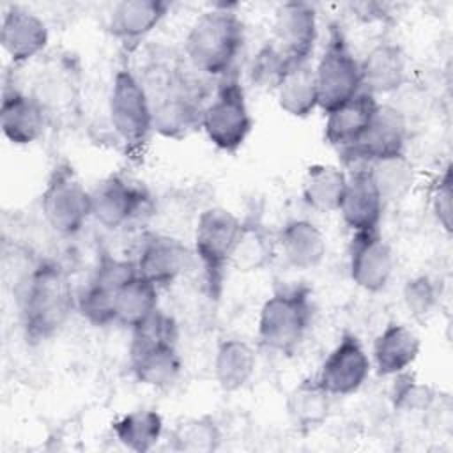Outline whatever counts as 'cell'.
I'll use <instances>...</instances> for the list:
<instances>
[{"label": "cell", "instance_id": "cell-1", "mask_svg": "<svg viewBox=\"0 0 453 453\" xmlns=\"http://www.w3.org/2000/svg\"><path fill=\"white\" fill-rule=\"evenodd\" d=\"M76 310V294L65 267L44 258L32 265L21 285L19 317L28 343H42L67 324Z\"/></svg>", "mask_w": 453, "mask_h": 453}, {"label": "cell", "instance_id": "cell-2", "mask_svg": "<svg viewBox=\"0 0 453 453\" xmlns=\"http://www.w3.org/2000/svg\"><path fill=\"white\" fill-rule=\"evenodd\" d=\"M244 42V25L226 5L202 12L184 41L189 65L202 76L223 78L235 69V60Z\"/></svg>", "mask_w": 453, "mask_h": 453}, {"label": "cell", "instance_id": "cell-3", "mask_svg": "<svg viewBox=\"0 0 453 453\" xmlns=\"http://www.w3.org/2000/svg\"><path fill=\"white\" fill-rule=\"evenodd\" d=\"M177 340V322L161 310L131 331L129 366L140 384L165 389L179 379L182 361Z\"/></svg>", "mask_w": 453, "mask_h": 453}, {"label": "cell", "instance_id": "cell-4", "mask_svg": "<svg viewBox=\"0 0 453 453\" xmlns=\"http://www.w3.org/2000/svg\"><path fill=\"white\" fill-rule=\"evenodd\" d=\"M154 71H157L154 78L149 76L147 81L142 80L143 87H156V90H147L152 106L154 133L180 140L200 127L205 104L200 101L195 81H191L180 67L159 64Z\"/></svg>", "mask_w": 453, "mask_h": 453}, {"label": "cell", "instance_id": "cell-5", "mask_svg": "<svg viewBox=\"0 0 453 453\" xmlns=\"http://www.w3.org/2000/svg\"><path fill=\"white\" fill-rule=\"evenodd\" d=\"M313 319L311 292L306 285L278 288L258 313V342L262 347L292 354L306 338Z\"/></svg>", "mask_w": 453, "mask_h": 453}, {"label": "cell", "instance_id": "cell-6", "mask_svg": "<svg viewBox=\"0 0 453 453\" xmlns=\"http://www.w3.org/2000/svg\"><path fill=\"white\" fill-rule=\"evenodd\" d=\"M200 127L207 140L223 152H237L248 140L253 117L237 67L218 80L214 97L203 106Z\"/></svg>", "mask_w": 453, "mask_h": 453}, {"label": "cell", "instance_id": "cell-7", "mask_svg": "<svg viewBox=\"0 0 453 453\" xmlns=\"http://www.w3.org/2000/svg\"><path fill=\"white\" fill-rule=\"evenodd\" d=\"M239 228L241 219L225 207H207L198 214L193 232V255L198 258L211 299L221 296Z\"/></svg>", "mask_w": 453, "mask_h": 453}, {"label": "cell", "instance_id": "cell-8", "mask_svg": "<svg viewBox=\"0 0 453 453\" xmlns=\"http://www.w3.org/2000/svg\"><path fill=\"white\" fill-rule=\"evenodd\" d=\"M315 67L319 108L327 113L347 103L361 88L359 60L354 57L340 25L331 23L327 41Z\"/></svg>", "mask_w": 453, "mask_h": 453}, {"label": "cell", "instance_id": "cell-9", "mask_svg": "<svg viewBox=\"0 0 453 453\" xmlns=\"http://www.w3.org/2000/svg\"><path fill=\"white\" fill-rule=\"evenodd\" d=\"M108 117L115 134L133 150L142 149L154 133L150 99L142 80L129 67H119L111 80Z\"/></svg>", "mask_w": 453, "mask_h": 453}, {"label": "cell", "instance_id": "cell-10", "mask_svg": "<svg viewBox=\"0 0 453 453\" xmlns=\"http://www.w3.org/2000/svg\"><path fill=\"white\" fill-rule=\"evenodd\" d=\"M41 212L58 235H76L92 218L90 191L76 177L69 163H58L42 189Z\"/></svg>", "mask_w": 453, "mask_h": 453}, {"label": "cell", "instance_id": "cell-11", "mask_svg": "<svg viewBox=\"0 0 453 453\" xmlns=\"http://www.w3.org/2000/svg\"><path fill=\"white\" fill-rule=\"evenodd\" d=\"M407 138L409 126L405 113L395 104L379 103L375 115L361 138L350 147L342 149L340 154L347 163H359L365 166L372 161L405 152Z\"/></svg>", "mask_w": 453, "mask_h": 453}, {"label": "cell", "instance_id": "cell-12", "mask_svg": "<svg viewBox=\"0 0 453 453\" xmlns=\"http://www.w3.org/2000/svg\"><path fill=\"white\" fill-rule=\"evenodd\" d=\"M92 219L106 230H119L150 214V196L120 175H110L92 191Z\"/></svg>", "mask_w": 453, "mask_h": 453}, {"label": "cell", "instance_id": "cell-13", "mask_svg": "<svg viewBox=\"0 0 453 453\" xmlns=\"http://www.w3.org/2000/svg\"><path fill=\"white\" fill-rule=\"evenodd\" d=\"M319 39L317 11L308 2H285L278 5L273 21L271 44L288 65L310 62Z\"/></svg>", "mask_w": 453, "mask_h": 453}, {"label": "cell", "instance_id": "cell-14", "mask_svg": "<svg viewBox=\"0 0 453 453\" xmlns=\"http://www.w3.org/2000/svg\"><path fill=\"white\" fill-rule=\"evenodd\" d=\"M370 370L372 359L361 340L354 333H343L322 361L317 380L331 396H349L363 388Z\"/></svg>", "mask_w": 453, "mask_h": 453}, {"label": "cell", "instance_id": "cell-15", "mask_svg": "<svg viewBox=\"0 0 453 453\" xmlns=\"http://www.w3.org/2000/svg\"><path fill=\"white\" fill-rule=\"evenodd\" d=\"M395 255L380 230L356 232L349 244L350 280L365 292H382L393 276Z\"/></svg>", "mask_w": 453, "mask_h": 453}, {"label": "cell", "instance_id": "cell-16", "mask_svg": "<svg viewBox=\"0 0 453 453\" xmlns=\"http://www.w3.org/2000/svg\"><path fill=\"white\" fill-rule=\"evenodd\" d=\"M193 251L177 237L147 234L136 253V271L157 288L173 283L191 265Z\"/></svg>", "mask_w": 453, "mask_h": 453}, {"label": "cell", "instance_id": "cell-17", "mask_svg": "<svg viewBox=\"0 0 453 453\" xmlns=\"http://www.w3.org/2000/svg\"><path fill=\"white\" fill-rule=\"evenodd\" d=\"M48 111L44 103L14 87H5L0 106V126L4 136L14 145L37 142L46 129Z\"/></svg>", "mask_w": 453, "mask_h": 453}, {"label": "cell", "instance_id": "cell-18", "mask_svg": "<svg viewBox=\"0 0 453 453\" xmlns=\"http://www.w3.org/2000/svg\"><path fill=\"white\" fill-rule=\"evenodd\" d=\"M48 41L50 30L41 16L18 5L5 11L0 27V42L14 65L25 64L42 53Z\"/></svg>", "mask_w": 453, "mask_h": 453}, {"label": "cell", "instance_id": "cell-19", "mask_svg": "<svg viewBox=\"0 0 453 453\" xmlns=\"http://www.w3.org/2000/svg\"><path fill=\"white\" fill-rule=\"evenodd\" d=\"M361 88L372 96L400 90L409 78L407 55L396 42H379L359 60Z\"/></svg>", "mask_w": 453, "mask_h": 453}, {"label": "cell", "instance_id": "cell-20", "mask_svg": "<svg viewBox=\"0 0 453 453\" xmlns=\"http://www.w3.org/2000/svg\"><path fill=\"white\" fill-rule=\"evenodd\" d=\"M170 4L165 0H122L108 16L110 34L127 50L136 48L166 18Z\"/></svg>", "mask_w": 453, "mask_h": 453}, {"label": "cell", "instance_id": "cell-21", "mask_svg": "<svg viewBox=\"0 0 453 453\" xmlns=\"http://www.w3.org/2000/svg\"><path fill=\"white\" fill-rule=\"evenodd\" d=\"M384 200L365 166L349 175L347 189L340 203V216L352 234L379 230Z\"/></svg>", "mask_w": 453, "mask_h": 453}, {"label": "cell", "instance_id": "cell-22", "mask_svg": "<svg viewBox=\"0 0 453 453\" xmlns=\"http://www.w3.org/2000/svg\"><path fill=\"white\" fill-rule=\"evenodd\" d=\"M419 352V336L405 324L389 322L373 340L372 365L379 375L395 377L409 370Z\"/></svg>", "mask_w": 453, "mask_h": 453}, {"label": "cell", "instance_id": "cell-23", "mask_svg": "<svg viewBox=\"0 0 453 453\" xmlns=\"http://www.w3.org/2000/svg\"><path fill=\"white\" fill-rule=\"evenodd\" d=\"M377 106V97L361 90L347 103L327 111L324 124V140L338 150L350 147L370 126Z\"/></svg>", "mask_w": 453, "mask_h": 453}, {"label": "cell", "instance_id": "cell-24", "mask_svg": "<svg viewBox=\"0 0 453 453\" xmlns=\"http://www.w3.org/2000/svg\"><path fill=\"white\" fill-rule=\"evenodd\" d=\"M276 246L287 264L297 271L317 267L327 251L324 232L304 218L288 219L276 235Z\"/></svg>", "mask_w": 453, "mask_h": 453}, {"label": "cell", "instance_id": "cell-25", "mask_svg": "<svg viewBox=\"0 0 453 453\" xmlns=\"http://www.w3.org/2000/svg\"><path fill=\"white\" fill-rule=\"evenodd\" d=\"M331 398L317 377L297 382L287 396V414L294 428L308 434L322 426L331 414Z\"/></svg>", "mask_w": 453, "mask_h": 453}, {"label": "cell", "instance_id": "cell-26", "mask_svg": "<svg viewBox=\"0 0 453 453\" xmlns=\"http://www.w3.org/2000/svg\"><path fill=\"white\" fill-rule=\"evenodd\" d=\"M280 108L297 119L308 117L319 108V92L315 80V67L311 62L290 65L274 87Z\"/></svg>", "mask_w": 453, "mask_h": 453}, {"label": "cell", "instance_id": "cell-27", "mask_svg": "<svg viewBox=\"0 0 453 453\" xmlns=\"http://www.w3.org/2000/svg\"><path fill=\"white\" fill-rule=\"evenodd\" d=\"M274 251L276 239H273L262 219L258 216H248L241 221L230 267L241 273L262 271L273 262Z\"/></svg>", "mask_w": 453, "mask_h": 453}, {"label": "cell", "instance_id": "cell-28", "mask_svg": "<svg viewBox=\"0 0 453 453\" xmlns=\"http://www.w3.org/2000/svg\"><path fill=\"white\" fill-rule=\"evenodd\" d=\"M257 368V354L253 347L241 338H225L214 354V379L226 391L242 389L253 377Z\"/></svg>", "mask_w": 453, "mask_h": 453}, {"label": "cell", "instance_id": "cell-29", "mask_svg": "<svg viewBox=\"0 0 453 453\" xmlns=\"http://www.w3.org/2000/svg\"><path fill=\"white\" fill-rule=\"evenodd\" d=\"M349 175L336 165L317 163L306 170L303 180V200L319 212H334L340 209L347 189Z\"/></svg>", "mask_w": 453, "mask_h": 453}, {"label": "cell", "instance_id": "cell-30", "mask_svg": "<svg viewBox=\"0 0 453 453\" xmlns=\"http://www.w3.org/2000/svg\"><path fill=\"white\" fill-rule=\"evenodd\" d=\"M157 301V287L136 274L117 290L115 322L133 331L159 310Z\"/></svg>", "mask_w": 453, "mask_h": 453}, {"label": "cell", "instance_id": "cell-31", "mask_svg": "<svg viewBox=\"0 0 453 453\" xmlns=\"http://www.w3.org/2000/svg\"><path fill=\"white\" fill-rule=\"evenodd\" d=\"M163 430V418L157 411L152 409L131 411L111 423V432L115 439L124 448L136 453L150 451L159 442Z\"/></svg>", "mask_w": 453, "mask_h": 453}, {"label": "cell", "instance_id": "cell-32", "mask_svg": "<svg viewBox=\"0 0 453 453\" xmlns=\"http://www.w3.org/2000/svg\"><path fill=\"white\" fill-rule=\"evenodd\" d=\"M365 168L368 170L384 203L403 200L416 184V168L405 152L372 161L365 165Z\"/></svg>", "mask_w": 453, "mask_h": 453}, {"label": "cell", "instance_id": "cell-33", "mask_svg": "<svg viewBox=\"0 0 453 453\" xmlns=\"http://www.w3.org/2000/svg\"><path fill=\"white\" fill-rule=\"evenodd\" d=\"M221 442L223 432L211 416L180 419L170 432V446L180 453H212Z\"/></svg>", "mask_w": 453, "mask_h": 453}, {"label": "cell", "instance_id": "cell-34", "mask_svg": "<svg viewBox=\"0 0 453 453\" xmlns=\"http://www.w3.org/2000/svg\"><path fill=\"white\" fill-rule=\"evenodd\" d=\"M115 297L117 290L90 278L76 294V311L92 326H110L115 322Z\"/></svg>", "mask_w": 453, "mask_h": 453}, {"label": "cell", "instance_id": "cell-35", "mask_svg": "<svg viewBox=\"0 0 453 453\" xmlns=\"http://www.w3.org/2000/svg\"><path fill=\"white\" fill-rule=\"evenodd\" d=\"M402 301L416 322L426 324L439 304V288L435 280L428 274H416L409 278L402 288Z\"/></svg>", "mask_w": 453, "mask_h": 453}, {"label": "cell", "instance_id": "cell-36", "mask_svg": "<svg viewBox=\"0 0 453 453\" xmlns=\"http://www.w3.org/2000/svg\"><path fill=\"white\" fill-rule=\"evenodd\" d=\"M391 400L395 409L402 411H425L430 407L434 400V393L428 386L419 384L411 373L405 370L395 375V384L391 391Z\"/></svg>", "mask_w": 453, "mask_h": 453}, {"label": "cell", "instance_id": "cell-37", "mask_svg": "<svg viewBox=\"0 0 453 453\" xmlns=\"http://www.w3.org/2000/svg\"><path fill=\"white\" fill-rule=\"evenodd\" d=\"M136 274H138V271H136L134 260L117 258L110 253H103L97 260L92 280H96L113 290H119L126 281H129Z\"/></svg>", "mask_w": 453, "mask_h": 453}, {"label": "cell", "instance_id": "cell-38", "mask_svg": "<svg viewBox=\"0 0 453 453\" xmlns=\"http://www.w3.org/2000/svg\"><path fill=\"white\" fill-rule=\"evenodd\" d=\"M290 65L285 62V58L278 53V50L271 44V41L260 48V51L255 55L253 67H251V76L253 80L262 85L274 88L276 83L280 81L281 74L288 69Z\"/></svg>", "mask_w": 453, "mask_h": 453}, {"label": "cell", "instance_id": "cell-39", "mask_svg": "<svg viewBox=\"0 0 453 453\" xmlns=\"http://www.w3.org/2000/svg\"><path fill=\"white\" fill-rule=\"evenodd\" d=\"M432 212L446 234H451L453 225V179L451 166L448 165L444 172L437 177L432 188Z\"/></svg>", "mask_w": 453, "mask_h": 453}]
</instances>
